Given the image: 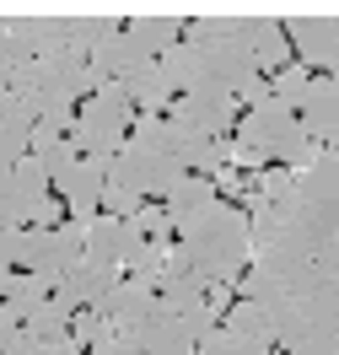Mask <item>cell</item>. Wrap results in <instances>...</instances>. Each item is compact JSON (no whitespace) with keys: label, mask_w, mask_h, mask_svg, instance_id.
Masks as SVG:
<instances>
[{"label":"cell","mask_w":339,"mask_h":355,"mask_svg":"<svg viewBox=\"0 0 339 355\" xmlns=\"http://www.w3.org/2000/svg\"><path fill=\"white\" fill-rule=\"evenodd\" d=\"M11 92H17L33 113H44V108H76L81 97H92L87 54H76V49L38 54V60H27V65L11 76Z\"/></svg>","instance_id":"7a4b0ae2"},{"label":"cell","mask_w":339,"mask_h":355,"mask_svg":"<svg viewBox=\"0 0 339 355\" xmlns=\"http://www.w3.org/2000/svg\"><path fill=\"white\" fill-rule=\"evenodd\" d=\"M119 280H124V269L97 264V259H87V253H81V259H76L60 280H54V291H49V296H54L60 307H70V312H87V307H97V302H103Z\"/></svg>","instance_id":"52a82bcc"},{"label":"cell","mask_w":339,"mask_h":355,"mask_svg":"<svg viewBox=\"0 0 339 355\" xmlns=\"http://www.w3.org/2000/svg\"><path fill=\"white\" fill-rule=\"evenodd\" d=\"M291 130H296V113L280 108V103H264V108H253L248 119H237V146H243V151H259L264 162H275V151L286 146Z\"/></svg>","instance_id":"9c48e42d"},{"label":"cell","mask_w":339,"mask_h":355,"mask_svg":"<svg viewBox=\"0 0 339 355\" xmlns=\"http://www.w3.org/2000/svg\"><path fill=\"white\" fill-rule=\"evenodd\" d=\"M130 162H135V178H140V194H162L167 200V189L183 178V167L173 162L167 151H135V146H124Z\"/></svg>","instance_id":"7402d4cb"},{"label":"cell","mask_w":339,"mask_h":355,"mask_svg":"<svg viewBox=\"0 0 339 355\" xmlns=\"http://www.w3.org/2000/svg\"><path fill=\"white\" fill-rule=\"evenodd\" d=\"M189 49L200 54V87H216V92L237 97L253 76H264L253 65V54L243 49V38H205V44H189Z\"/></svg>","instance_id":"5b68a950"},{"label":"cell","mask_w":339,"mask_h":355,"mask_svg":"<svg viewBox=\"0 0 339 355\" xmlns=\"http://www.w3.org/2000/svg\"><path fill=\"white\" fill-rule=\"evenodd\" d=\"M194 355H253L248 345H237L226 329H216V334H205L200 345H194Z\"/></svg>","instance_id":"4316f807"},{"label":"cell","mask_w":339,"mask_h":355,"mask_svg":"<svg viewBox=\"0 0 339 355\" xmlns=\"http://www.w3.org/2000/svg\"><path fill=\"white\" fill-rule=\"evenodd\" d=\"M87 355H135V350H130V345H119V339L108 334V339H103V345H92Z\"/></svg>","instance_id":"4dcf8cb0"},{"label":"cell","mask_w":339,"mask_h":355,"mask_svg":"<svg viewBox=\"0 0 339 355\" xmlns=\"http://www.w3.org/2000/svg\"><path fill=\"white\" fill-rule=\"evenodd\" d=\"M135 232H130V221H113V216H92V221H81V253L87 259H97V264H113V269H124V259L135 253Z\"/></svg>","instance_id":"30bf717a"},{"label":"cell","mask_w":339,"mask_h":355,"mask_svg":"<svg viewBox=\"0 0 339 355\" xmlns=\"http://www.w3.org/2000/svg\"><path fill=\"white\" fill-rule=\"evenodd\" d=\"M307 87H313V76H307V65H286V70H275V81H270V97L280 103V108H302V97H307Z\"/></svg>","instance_id":"cb8c5ba5"},{"label":"cell","mask_w":339,"mask_h":355,"mask_svg":"<svg viewBox=\"0 0 339 355\" xmlns=\"http://www.w3.org/2000/svg\"><path fill=\"white\" fill-rule=\"evenodd\" d=\"M221 329L232 334L237 345H248L253 355H270V350H275L270 318H264V307H259V302H232V307L221 312Z\"/></svg>","instance_id":"d6986e66"},{"label":"cell","mask_w":339,"mask_h":355,"mask_svg":"<svg viewBox=\"0 0 339 355\" xmlns=\"http://www.w3.org/2000/svg\"><path fill=\"white\" fill-rule=\"evenodd\" d=\"M329 81H334V87H339V54H334V65H329Z\"/></svg>","instance_id":"1f68e13d"},{"label":"cell","mask_w":339,"mask_h":355,"mask_svg":"<svg viewBox=\"0 0 339 355\" xmlns=\"http://www.w3.org/2000/svg\"><path fill=\"white\" fill-rule=\"evenodd\" d=\"M173 232H178L183 259L194 264V275H200L205 286H210V280L232 286V280L253 264L248 210H237V205H221V200H216V205H205L200 216H183Z\"/></svg>","instance_id":"6da1fadb"},{"label":"cell","mask_w":339,"mask_h":355,"mask_svg":"<svg viewBox=\"0 0 339 355\" xmlns=\"http://www.w3.org/2000/svg\"><path fill=\"white\" fill-rule=\"evenodd\" d=\"M119 27H124V11H108V6L70 11V22H65V49H76V54H92V49L103 44V38H113Z\"/></svg>","instance_id":"e0dca14e"},{"label":"cell","mask_w":339,"mask_h":355,"mask_svg":"<svg viewBox=\"0 0 339 355\" xmlns=\"http://www.w3.org/2000/svg\"><path fill=\"white\" fill-rule=\"evenodd\" d=\"M205 205H216V178H200V173H183L178 183H173V189H167V205H162V210H167V221L178 226L183 216H200Z\"/></svg>","instance_id":"44dd1931"},{"label":"cell","mask_w":339,"mask_h":355,"mask_svg":"<svg viewBox=\"0 0 339 355\" xmlns=\"http://www.w3.org/2000/svg\"><path fill=\"white\" fill-rule=\"evenodd\" d=\"M70 339H76L81 350H92V345H103V339H108V323L87 307V312H76V318H70Z\"/></svg>","instance_id":"484cf974"},{"label":"cell","mask_w":339,"mask_h":355,"mask_svg":"<svg viewBox=\"0 0 339 355\" xmlns=\"http://www.w3.org/2000/svg\"><path fill=\"white\" fill-rule=\"evenodd\" d=\"M81 259V226H22L17 237V264L27 275H44V280H60L70 264Z\"/></svg>","instance_id":"277c9868"},{"label":"cell","mask_w":339,"mask_h":355,"mask_svg":"<svg viewBox=\"0 0 339 355\" xmlns=\"http://www.w3.org/2000/svg\"><path fill=\"white\" fill-rule=\"evenodd\" d=\"M173 119L189 124V130H200V135H210V140H226V135L237 130V103H232V92L194 87L173 103Z\"/></svg>","instance_id":"ba28073f"},{"label":"cell","mask_w":339,"mask_h":355,"mask_svg":"<svg viewBox=\"0 0 339 355\" xmlns=\"http://www.w3.org/2000/svg\"><path fill=\"white\" fill-rule=\"evenodd\" d=\"M33 355H87V350H81V345H76V339L65 334V339H49V345H38Z\"/></svg>","instance_id":"f1b7e54d"},{"label":"cell","mask_w":339,"mask_h":355,"mask_svg":"<svg viewBox=\"0 0 339 355\" xmlns=\"http://www.w3.org/2000/svg\"><path fill=\"white\" fill-rule=\"evenodd\" d=\"M54 189L65 194V210L76 216V226L92 221V216H97V194H103V162H92V156H76L65 173L54 178Z\"/></svg>","instance_id":"8fae6325"},{"label":"cell","mask_w":339,"mask_h":355,"mask_svg":"<svg viewBox=\"0 0 339 355\" xmlns=\"http://www.w3.org/2000/svg\"><path fill=\"white\" fill-rule=\"evenodd\" d=\"M6 275H11V269H6ZM6 275H0V286H6Z\"/></svg>","instance_id":"d6a6232c"},{"label":"cell","mask_w":339,"mask_h":355,"mask_svg":"<svg viewBox=\"0 0 339 355\" xmlns=\"http://www.w3.org/2000/svg\"><path fill=\"white\" fill-rule=\"evenodd\" d=\"M280 33H286V44L302 49L307 65H334V54H339V6H334V11H323V6L286 11Z\"/></svg>","instance_id":"8992f818"},{"label":"cell","mask_w":339,"mask_h":355,"mask_svg":"<svg viewBox=\"0 0 339 355\" xmlns=\"http://www.w3.org/2000/svg\"><path fill=\"white\" fill-rule=\"evenodd\" d=\"M130 232L146 237V243H157V237H173V221H167V210H162V205H140L135 221H130Z\"/></svg>","instance_id":"d4e9b609"},{"label":"cell","mask_w":339,"mask_h":355,"mask_svg":"<svg viewBox=\"0 0 339 355\" xmlns=\"http://www.w3.org/2000/svg\"><path fill=\"white\" fill-rule=\"evenodd\" d=\"M70 318H76V312H70V307H60V302L49 296L44 307H33V312H27L22 334L33 339V350H38V345H49V339H65V334H70Z\"/></svg>","instance_id":"603a6c76"},{"label":"cell","mask_w":339,"mask_h":355,"mask_svg":"<svg viewBox=\"0 0 339 355\" xmlns=\"http://www.w3.org/2000/svg\"><path fill=\"white\" fill-rule=\"evenodd\" d=\"M243 49L253 54V65L259 70H286V60H291V44H286V33H280V22H275L270 11H253V22L243 27Z\"/></svg>","instance_id":"2e32d148"},{"label":"cell","mask_w":339,"mask_h":355,"mask_svg":"<svg viewBox=\"0 0 339 355\" xmlns=\"http://www.w3.org/2000/svg\"><path fill=\"white\" fill-rule=\"evenodd\" d=\"M33 124H38V113L27 108L17 92H6V97H0V162H6V167L27 156V146H33Z\"/></svg>","instance_id":"9a60e30c"},{"label":"cell","mask_w":339,"mask_h":355,"mask_svg":"<svg viewBox=\"0 0 339 355\" xmlns=\"http://www.w3.org/2000/svg\"><path fill=\"white\" fill-rule=\"evenodd\" d=\"M130 119H135V103L124 97V87H119V81H103V87L92 92V103L76 108V124H70V146H76V156L108 162L113 151H124Z\"/></svg>","instance_id":"3957f363"},{"label":"cell","mask_w":339,"mask_h":355,"mask_svg":"<svg viewBox=\"0 0 339 355\" xmlns=\"http://www.w3.org/2000/svg\"><path fill=\"white\" fill-rule=\"evenodd\" d=\"M49 291H54V280H44V275H27V269L22 275H6V286H0V318L22 329L27 312L49 302Z\"/></svg>","instance_id":"ac0fdd59"},{"label":"cell","mask_w":339,"mask_h":355,"mask_svg":"<svg viewBox=\"0 0 339 355\" xmlns=\"http://www.w3.org/2000/svg\"><path fill=\"white\" fill-rule=\"evenodd\" d=\"M65 22H70V11H11V33L33 49V60L65 49Z\"/></svg>","instance_id":"5bb4252c"},{"label":"cell","mask_w":339,"mask_h":355,"mask_svg":"<svg viewBox=\"0 0 339 355\" xmlns=\"http://www.w3.org/2000/svg\"><path fill=\"white\" fill-rule=\"evenodd\" d=\"M17 237H22V226H6V221H0V275L17 264Z\"/></svg>","instance_id":"83f0119b"},{"label":"cell","mask_w":339,"mask_h":355,"mask_svg":"<svg viewBox=\"0 0 339 355\" xmlns=\"http://www.w3.org/2000/svg\"><path fill=\"white\" fill-rule=\"evenodd\" d=\"M0 355H33V339H27L22 329H11V334H6V345H0Z\"/></svg>","instance_id":"f546056e"},{"label":"cell","mask_w":339,"mask_h":355,"mask_svg":"<svg viewBox=\"0 0 339 355\" xmlns=\"http://www.w3.org/2000/svg\"><path fill=\"white\" fill-rule=\"evenodd\" d=\"M119 87H124V97H130L140 113H167L173 103H178V92H173V81H167V76H162V65L135 70V76H124Z\"/></svg>","instance_id":"ffe728a7"},{"label":"cell","mask_w":339,"mask_h":355,"mask_svg":"<svg viewBox=\"0 0 339 355\" xmlns=\"http://www.w3.org/2000/svg\"><path fill=\"white\" fill-rule=\"evenodd\" d=\"M296 124L313 135L318 146H323V140L334 146L339 140V87L329 81V76H313V87H307L302 108H296Z\"/></svg>","instance_id":"7c38bea8"},{"label":"cell","mask_w":339,"mask_h":355,"mask_svg":"<svg viewBox=\"0 0 339 355\" xmlns=\"http://www.w3.org/2000/svg\"><path fill=\"white\" fill-rule=\"evenodd\" d=\"M183 22H189V17H178V11H135V17L124 22V33H130L151 60H162L173 44H183Z\"/></svg>","instance_id":"4fadbf2b"}]
</instances>
